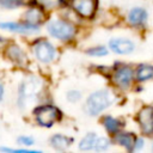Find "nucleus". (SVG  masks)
Instances as JSON below:
<instances>
[{
    "instance_id": "f257e3e1",
    "label": "nucleus",
    "mask_w": 153,
    "mask_h": 153,
    "mask_svg": "<svg viewBox=\"0 0 153 153\" xmlns=\"http://www.w3.org/2000/svg\"><path fill=\"white\" fill-rule=\"evenodd\" d=\"M47 31L51 37L61 42H69L76 35V26L73 22L65 18L51 19L47 23Z\"/></svg>"
},
{
    "instance_id": "f03ea898",
    "label": "nucleus",
    "mask_w": 153,
    "mask_h": 153,
    "mask_svg": "<svg viewBox=\"0 0 153 153\" xmlns=\"http://www.w3.org/2000/svg\"><path fill=\"white\" fill-rule=\"evenodd\" d=\"M112 100V94L108 90H98L87 97L84 110L90 116H97L106 108H109Z\"/></svg>"
},
{
    "instance_id": "7ed1b4c3",
    "label": "nucleus",
    "mask_w": 153,
    "mask_h": 153,
    "mask_svg": "<svg viewBox=\"0 0 153 153\" xmlns=\"http://www.w3.org/2000/svg\"><path fill=\"white\" fill-rule=\"evenodd\" d=\"M62 117V114L60 109L51 104H44L41 106H37L33 111V118L35 122L43 128H50L56 122H59Z\"/></svg>"
},
{
    "instance_id": "20e7f679",
    "label": "nucleus",
    "mask_w": 153,
    "mask_h": 153,
    "mask_svg": "<svg viewBox=\"0 0 153 153\" xmlns=\"http://www.w3.org/2000/svg\"><path fill=\"white\" fill-rule=\"evenodd\" d=\"M32 51H33V55L37 59V61L45 63V65L53 62L56 57L55 47L45 39L36 41V43L32 45Z\"/></svg>"
},
{
    "instance_id": "39448f33",
    "label": "nucleus",
    "mask_w": 153,
    "mask_h": 153,
    "mask_svg": "<svg viewBox=\"0 0 153 153\" xmlns=\"http://www.w3.org/2000/svg\"><path fill=\"white\" fill-rule=\"evenodd\" d=\"M39 92V81L36 78H30L20 84L18 87V105L24 108L29 99L38 94Z\"/></svg>"
},
{
    "instance_id": "423d86ee",
    "label": "nucleus",
    "mask_w": 153,
    "mask_h": 153,
    "mask_svg": "<svg viewBox=\"0 0 153 153\" xmlns=\"http://www.w3.org/2000/svg\"><path fill=\"white\" fill-rule=\"evenodd\" d=\"M97 4V0H71V7L79 17L84 19H90L94 16Z\"/></svg>"
},
{
    "instance_id": "0eeeda50",
    "label": "nucleus",
    "mask_w": 153,
    "mask_h": 153,
    "mask_svg": "<svg viewBox=\"0 0 153 153\" xmlns=\"http://www.w3.org/2000/svg\"><path fill=\"white\" fill-rule=\"evenodd\" d=\"M0 29L14 33H20V35H35L39 32V26L37 25H31L25 22H2L0 23Z\"/></svg>"
},
{
    "instance_id": "6e6552de",
    "label": "nucleus",
    "mask_w": 153,
    "mask_h": 153,
    "mask_svg": "<svg viewBox=\"0 0 153 153\" xmlns=\"http://www.w3.org/2000/svg\"><path fill=\"white\" fill-rule=\"evenodd\" d=\"M5 56L16 66L25 67L27 63V56L25 51L16 43H10L5 48Z\"/></svg>"
},
{
    "instance_id": "1a4fd4ad",
    "label": "nucleus",
    "mask_w": 153,
    "mask_h": 153,
    "mask_svg": "<svg viewBox=\"0 0 153 153\" xmlns=\"http://www.w3.org/2000/svg\"><path fill=\"white\" fill-rule=\"evenodd\" d=\"M22 19H23V22H25L27 24L39 26L41 24H43L47 20V11L43 7H41L39 5L32 6V7H29L23 13Z\"/></svg>"
},
{
    "instance_id": "9d476101",
    "label": "nucleus",
    "mask_w": 153,
    "mask_h": 153,
    "mask_svg": "<svg viewBox=\"0 0 153 153\" xmlns=\"http://www.w3.org/2000/svg\"><path fill=\"white\" fill-rule=\"evenodd\" d=\"M133 71L131 68L127 67V66H123V67H120L117 68L114 74H112V81L116 86L121 87V88H127L130 84H131V80H133Z\"/></svg>"
},
{
    "instance_id": "9b49d317",
    "label": "nucleus",
    "mask_w": 153,
    "mask_h": 153,
    "mask_svg": "<svg viewBox=\"0 0 153 153\" xmlns=\"http://www.w3.org/2000/svg\"><path fill=\"white\" fill-rule=\"evenodd\" d=\"M137 120L143 133L149 134L153 131V108L152 106H145L143 109H141V111L139 112Z\"/></svg>"
},
{
    "instance_id": "f8f14e48",
    "label": "nucleus",
    "mask_w": 153,
    "mask_h": 153,
    "mask_svg": "<svg viewBox=\"0 0 153 153\" xmlns=\"http://www.w3.org/2000/svg\"><path fill=\"white\" fill-rule=\"evenodd\" d=\"M109 47L114 53L121 55L130 54L134 50V43L126 38H112L109 42Z\"/></svg>"
},
{
    "instance_id": "ddd939ff",
    "label": "nucleus",
    "mask_w": 153,
    "mask_h": 153,
    "mask_svg": "<svg viewBox=\"0 0 153 153\" xmlns=\"http://www.w3.org/2000/svg\"><path fill=\"white\" fill-rule=\"evenodd\" d=\"M72 137L63 134H54L49 140L50 146L56 151H66L72 146Z\"/></svg>"
},
{
    "instance_id": "4468645a",
    "label": "nucleus",
    "mask_w": 153,
    "mask_h": 153,
    "mask_svg": "<svg viewBox=\"0 0 153 153\" xmlns=\"http://www.w3.org/2000/svg\"><path fill=\"white\" fill-rule=\"evenodd\" d=\"M146 11L141 7H135V8H131L130 12L128 13V20L130 24L133 25H139L141 23L145 22L146 19Z\"/></svg>"
},
{
    "instance_id": "2eb2a0df",
    "label": "nucleus",
    "mask_w": 153,
    "mask_h": 153,
    "mask_svg": "<svg viewBox=\"0 0 153 153\" xmlns=\"http://www.w3.org/2000/svg\"><path fill=\"white\" fill-rule=\"evenodd\" d=\"M98 135L96 133H88L86 134L79 142V149L80 151H91L94 149L96 142H97Z\"/></svg>"
},
{
    "instance_id": "dca6fc26",
    "label": "nucleus",
    "mask_w": 153,
    "mask_h": 153,
    "mask_svg": "<svg viewBox=\"0 0 153 153\" xmlns=\"http://www.w3.org/2000/svg\"><path fill=\"white\" fill-rule=\"evenodd\" d=\"M115 141H116L118 145L126 147L127 149H131V148L134 147L136 140H135V137H134L131 134H129V133H116Z\"/></svg>"
},
{
    "instance_id": "f3484780",
    "label": "nucleus",
    "mask_w": 153,
    "mask_h": 153,
    "mask_svg": "<svg viewBox=\"0 0 153 153\" xmlns=\"http://www.w3.org/2000/svg\"><path fill=\"white\" fill-rule=\"evenodd\" d=\"M103 126H104V128L106 129L108 133L116 134L118 131L120 127H121V123H120L118 120H116V118H114L111 116H105L103 118Z\"/></svg>"
},
{
    "instance_id": "a211bd4d",
    "label": "nucleus",
    "mask_w": 153,
    "mask_h": 153,
    "mask_svg": "<svg viewBox=\"0 0 153 153\" xmlns=\"http://www.w3.org/2000/svg\"><path fill=\"white\" fill-rule=\"evenodd\" d=\"M63 2H65V0H36V4L39 5L41 7H43L47 12L60 8L63 5Z\"/></svg>"
},
{
    "instance_id": "6ab92c4d",
    "label": "nucleus",
    "mask_w": 153,
    "mask_h": 153,
    "mask_svg": "<svg viewBox=\"0 0 153 153\" xmlns=\"http://www.w3.org/2000/svg\"><path fill=\"white\" fill-rule=\"evenodd\" d=\"M153 78V67L152 66H140L136 71V79L140 81Z\"/></svg>"
},
{
    "instance_id": "aec40b11",
    "label": "nucleus",
    "mask_w": 153,
    "mask_h": 153,
    "mask_svg": "<svg viewBox=\"0 0 153 153\" xmlns=\"http://www.w3.org/2000/svg\"><path fill=\"white\" fill-rule=\"evenodd\" d=\"M81 97H82L81 96V92L78 91V90H69L66 93V99L69 103H78L81 99Z\"/></svg>"
},
{
    "instance_id": "412c9836",
    "label": "nucleus",
    "mask_w": 153,
    "mask_h": 153,
    "mask_svg": "<svg viewBox=\"0 0 153 153\" xmlns=\"http://www.w3.org/2000/svg\"><path fill=\"white\" fill-rule=\"evenodd\" d=\"M86 54L87 55H91V56H104L108 54V50L105 47H92L90 48L88 50H86Z\"/></svg>"
},
{
    "instance_id": "4be33fe9",
    "label": "nucleus",
    "mask_w": 153,
    "mask_h": 153,
    "mask_svg": "<svg viewBox=\"0 0 153 153\" xmlns=\"http://www.w3.org/2000/svg\"><path fill=\"white\" fill-rule=\"evenodd\" d=\"M23 0H0V6L5 8H16L23 5Z\"/></svg>"
},
{
    "instance_id": "5701e85b",
    "label": "nucleus",
    "mask_w": 153,
    "mask_h": 153,
    "mask_svg": "<svg viewBox=\"0 0 153 153\" xmlns=\"http://www.w3.org/2000/svg\"><path fill=\"white\" fill-rule=\"evenodd\" d=\"M109 146H110V141L106 137H99L98 136L96 146H94V149L96 151H105V149H108Z\"/></svg>"
},
{
    "instance_id": "b1692460",
    "label": "nucleus",
    "mask_w": 153,
    "mask_h": 153,
    "mask_svg": "<svg viewBox=\"0 0 153 153\" xmlns=\"http://www.w3.org/2000/svg\"><path fill=\"white\" fill-rule=\"evenodd\" d=\"M0 151L2 152H14V153H37L41 151L37 149H29V148H8V147H0Z\"/></svg>"
},
{
    "instance_id": "393cba45",
    "label": "nucleus",
    "mask_w": 153,
    "mask_h": 153,
    "mask_svg": "<svg viewBox=\"0 0 153 153\" xmlns=\"http://www.w3.org/2000/svg\"><path fill=\"white\" fill-rule=\"evenodd\" d=\"M17 142L23 145V146H32L35 143V139L32 136H27V135H22L17 139Z\"/></svg>"
},
{
    "instance_id": "a878e982",
    "label": "nucleus",
    "mask_w": 153,
    "mask_h": 153,
    "mask_svg": "<svg viewBox=\"0 0 153 153\" xmlns=\"http://www.w3.org/2000/svg\"><path fill=\"white\" fill-rule=\"evenodd\" d=\"M142 143H143L142 139L136 140V141H135V145H134V148H135V149H141V148H142Z\"/></svg>"
},
{
    "instance_id": "bb28decb",
    "label": "nucleus",
    "mask_w": 153,
    "mask_h": 153,
    "mask_svg": "<svg viewBox=\"0 0 153 153\" xmlns=\"http://www.w3.org/2000/svg\"><path fill=\"white\" fill-rule=\"evenodd\" d=\"M4 93H5V90H4V86L0 84V102L2 100V98H4Z\"/></svg>"
}]
</instances>
